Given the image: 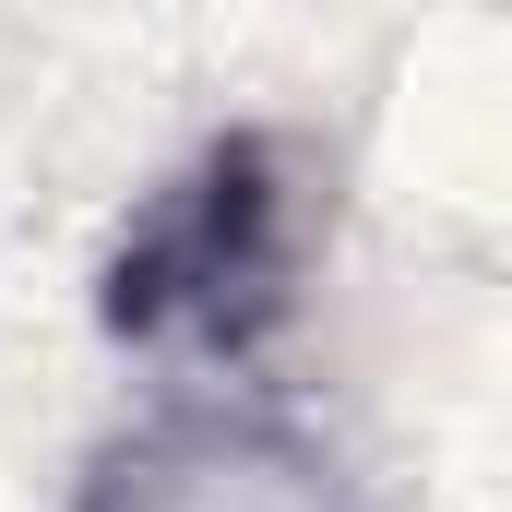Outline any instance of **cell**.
Segmentation results:
<instances>
[{"instance_id":"1","label":"cell","mask_w":512,"mask_h":512,"mask_svg":"<svg viewBox=\"0 0 512 512\" xmlns=\"http://www.w3.org/2000/svg\"><path fill=\"white\" fill-rule=\"evenodd\" d=\"M298 262H310V179H298V155L274 131H215L108 239L96 322L120 346H143V358L251 370L286 334V310H298Z\"/></svg>"},{"instance_id":"2","label":"cell","mask_w":512,"mask_h":512,"mask_svg":"<svg viewBox=\"0 0 512 512\" xmlns=\"http://www.w3.org/2000/svg\"><path fill=\"white\" fill-rule=\"evenodd\" d=\"M72 512H346V465L274 405H167L96 453Z\"/></svg>"}]
</instances>
